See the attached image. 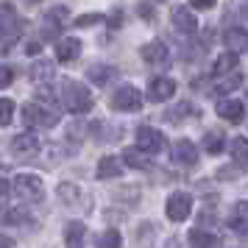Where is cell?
I'll return each mask as SVG.
<instances>
[{
  "instance_id": "cell-7",
  "label": "cell",
  "mask_w": 248,
  "mask_h": 248,
  "mask_svg": "<svg viewBox=\"0 0 248 248\" xmlns=\"http://www.w3.org/2000/svg\"><path fill=\"white\" fill-rule=\"evenodd\" d=\"M140 56H142V62L151 64V67H165V64L170 62V50H168V45H165L162 39H151V42L142 45Z\"/></svg>"
},
{
  "instance_id": "cell-2",
  "label": "cell",
  "mask_w": 248,
  "mask_h": 248,
  "mask_svg": "<svg viewBox=\"0 0 248 248\" xmlns=\"http://www.w3.org/2000/svg\"><path fill=\"white\" fill-rule=\"evenodd\" d=\"M12 192L20 201H28V203L45 198V187H42V179L36 173H17L12 181Z\"/></svg>"
},
{
  "instance_id": "cell-9",
  "label": "cell",
  "mask_w": 248,
  "mask_h": 248,
  "mask_svg": "<svg viewBox=\"0 0 248 248\" xmlns=\"http://www.w3.org/2000/svg\"><path fill=\"white\" fill-rule=\"evenodd\" d=\"M173 95H176V81L173 78H165V76L151 78V84H148V101L165 103V101H170Z\"/></svg>"
},
{
  "instance_id": "cell-21",
  "label": "cell",
  "mask_w": 248,
  "mask_h": 248,
  "mask_svg": "<svg viewBox=\"0 0 248 248\" xmlns=\"http://www.w3.org/2000/svg\"><path fill=\"white\" fill-rule=\"evenodd\" d=\"M229 151H232V159H234L237 168H246L248 165V140L246 137H234L229 142Z\"/></svg>"
},
{
  "instance_id": "cell-19",
  "label": "cell",
  "mask_w": 248,
  "mask_h": 248,
  "mask_svg": "<svg viewBox=\"0 0 248 248\" xmlns=\"http://www.w3.org/2000/svg\"><path fill=\"white\" fill-rule=\"evenodd\" d=\"M123 162L128 168H137V170H148L151 168V159L145 156V151L137 145V148H125L123 151Z\"/></svg>"
},
{
  "instance_id": "cell-18",
  "label": "cell",
  "mask_w": 248,
  "mask_h": 248,
  "mask_svg": "<svg viewBox=\"0 0 248 248\" xmlns=\"http://www.w3.org/2000/svg\"><path fill=\"white\" fill-rule=\"evenodd\" d=\"M243 84V76L232 70V73H226V76H217V84H215V95H229V92H234L237 87Z\"/></svg>"
},
{
  "instance_id": "cell-34",
  "label": "cell",
  "mask_w": 248,
  "mask_h": 248,
  "mask_svg": "<svg viewBox=\"0 0 248 248\" xmlns=\"http://www.w3.org/2000/svg\"><path fill=\"white\" fill-rule=\"evenodd\" d=\"M6 220H9V223H25L28 217H25V212H20V209H12V212H6Z\"/></svg>"
},
{
  "instance_id": "cell-8",
  "label": "cell",
  "mask_w": 248,
  "mask_h": 248,
  "mask_svg": "<svg viewBox=\"0 0 248 248\" xmlns=\"http://www.w3.org/2000/svg\"><path fill=\"white\" fill-rule=\"evenodd\" d=\"M137 145L145 154H159V151H165V134L156 131L154 125H140L137 128Z\"/></svg>"
},
{
  "instance_id": "cell-12",
  "label": "cell",
  "mask_w": 248,
  "mask_h": 248,
  "mask_svg": "<svg viewBox=\"0 0 248 248\" xmlns=\"http://www.w3.org/2000/svg\"><path fill=\"white\" fill-rule=\"evenodd\" d=\"M170 20H173V25L179 28L181 34H187V36H192L195 31H198V20H195V14H192L187 6H173Z\"/></svg>"
},
{
  "instance_id": "cell-30",
  "label": "cell",
  "mask_w": 248,
  "mask_h": 248,
  "mask_svg": "<svg viewBox=\"0 0 248 248\" xmlns=\"http://www.w3.org/2000/svg\"><path fill=\"white\" fill-rule=\"evenodd\" d=\"M84 134H87V123H84V120H76V123L67 128V140L70 142H81Z\"/></svg>"
},
{
  "instance_id": "cell-20",
  "label": "cell",
  "mask_w": 248,
  "mask_h": 248,
  "mask_svg": "<svg viewBox=\"0 0 248 248\" xmlns=\"http://www.w3.org/2000/svg\"><path fill=\"white\" fill-rule=\"evenodd\" d=\"M28 76H31V81H36V84H47V81L53 78V62H47V59L34 62L31 70H28Z\"/></svg>"
},
{
  "instance_id": "cell-36",
  "label": "cell",
  "mask_w": 248,
  "mask_h": 248,
  "mask_svg": "<svg viewBox=\"0 0 248 248\" xmlns=\"http://www.w3.org/2000/svg\"><path fill=\"white\" fill-rule=\"evenodd\" d=\"M0 246H14V240H12V237H3V234H0Z\"/></svg>"
},
{
  "instance_id": "cell-4",
  "label": "cell",
  "mask_w": 248,
  "mask_h": 248,
  "mask_svg": "<svg viewBox=\"0 0 248 248\" xmlns=\"http://www.w3.org/2000/svg\"><path fill=\"white\" fill-rule=\"evenodd\" d=\"M23 31V17L12 3H0V42H9Z\"/></svg>"
},
{
  "instance_id": "cell-15",
  "label": "cell",
  "mask_w": 248,
  "mask_h": 248,
  "mask_svg": "<svg viewBox=\"0 0 248 248\" xmlns=\"http://www.w3.org/2000/svg\"><path fill=\"white\" fill-rule=\"evenodd\" d=\"M217 114L229 120V123H243L246 120V106L243 101H232V98H226V101L217 103Z\"/></svg>"
},
{
  "instance_id": "cell-10",
  "label": "cell",
  "mask_w": 248,
  "mask_h": 248,
  "mask_svg": "<svg viewBox=\"0 0 248 248\" xmlns=\"http://www.w3.org/2000/svg\"><path fill=\"white\" fill-rule=\"evenodd\" d=\"M42 151V140H39V134H17L12 140V154H17V156H36Z\"/></svg>"
},
{
  "instance_id": "cell-5",
  "label": "cell",
  "mask_w": 248,
  "mask_h": 248,
  "mask_svg": "<svg viewBox=\"0 0 248 248\" xmlns=\"http://www.w3.org/2000/svg\"><path fill=\"white\" fill-rule=\"evenodd\" d=\"M142 106V92L131 87V84H123L120 90H114L112 95V109L114 112H137Z\"/></svg>"
},
{
  "instance_id": "cell-3",
  "label": "cell",
  "mask_w": 248,
  "mask_h": 248,
  "mask_svg": "<svg viewBox=\"0 0 248 248\" xmlns=\"http://www.w3.org/2000/svg\"><path fill=\"white\" fill-rule=\"evenodd\" d=\"M23 123L28 128H53L59 123V112L47 109L45 103H25L23 106Z\"/></svg>"
},
{
  "instance_id": "cell-6",
  "label": "cell",
  "mask_w": 248,
  "mask_h": 248,
  "mask_svg": "<svg viewBox=\"0 0 248 248\" xmlns=\"http://www.w3.org/2000/svg\"><path fill=\"white\" fill-rule=\"evenodd\" d=\"M192 212V198L190 192H173L165 203V215H168V220L173 223H181V220H187Z\"/></svg>"
},
{
  "instance_id": "cell-23",
  "label": "cell",
  "mask_w": 248,
  "mask_h": 248,
  "mask_svg": "<svg viewBox=\"0 0 248 248\" xmlns=\"http://www.w3.org/2000/svg\"><path fill=\"white\" fill-rule=\"evenodd\" d=\"M59 198H62V201H67V206H81V203H84L81 190L76 187V184H70V181L59 184ZM81 209H84V206H81Z\"/></svg>"
},
{
  "instance_id": "cell-24",
  "label": "cell",
  "mask_w": 248,
  "mask_h": 248,
  "mask_svg": "<svg viewBox=\"0 0 248 248\" xmlns=\"http://www.w3.org/2000/svg\"><path fill=\"white\" fill-rule=\"evenodd\" d=\"M84 237H87V226L81 223V220H70L67 229H64V243L67 246H81Z\"/></svg>"
},
{
  "instance_id": "cell-29",
  "label": "cell",
  "mask_w": 248,
  "mask_h": 248,
  "mask_svg": "<svg viewBox=\"0 0 248 248\" xmlns=\"http://www.w3.org/2000/svg\"><path fill=\"white\" fill-rule=\"evenodd\" d=\"M120 243H123V237H120V232H114V229H109V232H103L98 237V246L101 248H117Z\"/></svg>"
},
{
  "instance_id": "cell-33",
  "label": "cell",
  "mask_w": 248,
  "mask_h": 248,
  "mask_svg": "<svg viewBox=\"0 0 248 248\" xmlns=\"http://www.w3.org/2000/svg\"><path fill=\"white\" fill-rule=\"evenodd\" d=\"M14 81V70L12 67H0V90H6Z\"/></svg>"
},
{
  "instance_id": "cell-27",
  "label": "cell",
  "mask_w": 248,
  "mask_h": 248,
  "mask_svg": "<svg viewBox=\"0 0 248 248\" xmlns=\"http://www.w3.org/2000/svg\"><path fill=\"white\" fill-rule=\"evenodd\" d=\"M223 140L226 137H220L217 131H209V134L203 137V151L206 154H220L223 151Z\"/></svg>"
},
{
  "instance_id": "cell-22",
  "label": "cell",
  "mask_w": 248,
  "mask_h": 248,
  "mask_svg": "<svg viewBox=\"0 0 248 248\" xmlns=\"http://www.w3.org/2000/svg\"><path fill=\"white\" fill-rule=\"evenodd\" d=\"M87 76H90V81L92 84H109V81L117 76V70L112 67V64H92L90 70H87Z\"/></svg>"
},
{
  "instance_id": "cell-17",
  "label": "cell",
  "mask_w": 248,
  "mask_h": 248,
  "mask_svg": "<svg viewBox=\"0 0 248 248\" xmlns=\"http://www.w3.org/2000/svg\"><path fill=\"white\" fill-rule=\"evenodd\" d=\"M229 226L234 229V232H246L248 226V201H237L234 206H232V212H229Z\"/></svg>"
},
{
  "instance_id": "cell-11",
  "label": "cell",
  "mask_w": 248,
  "mask_h": 248,
  "mask_svg": "<svg viewBox=\"0 0 248 248\" xmlns=\"http://www.w3.org/2000/svg\"><path fill=\"white\" fill-rule=\"evenodd\" d=\"M173 162L181 165V168H192L195 162H198V148L192 140H176V145H173Z\"/></svg>"
},
{
  "instance_id": "cell-31",
  "label": "cell",
  "mask_w": 248,
  "mask_h": 248,
  "mask_svg": "<svg viewBox=\"0 0 248 248\" xmlns=\"http://www.w3.org/2000/svg\"><path fill=\"white\" fill-rule=\"evenodd\" d=\"M14 117V103L9 98H0V125H9Z\"/></svg>"
},
{
  "instance_id": "cell-26",
  "label": "cell",
  "mask_w": 248,
  "mask_h": 248,
  "mask_svg": "<svg viewBox=\"0 0 248 248\" xmlns=\"http://www.w3.org/2000/svg\"><path fill=\"white\" fill-rule=\"evenodd\" d=\"M237 64H240V59H237V53H223V56H217V62H215L212 76H226V73H232V70H237Z\"/></svg>"
},
{
  "instance_id": "cell-16",
  "label": "cell",
  "mask_w": 248,
  "mask_h": 248,
  "mask_svg": "<svg viewBox=\"0 0 248 248\" xmlns=\"http://www.w3.org/2000/svg\"><path fill=\"white\" fill-rule=\"evenodd\" d=\"M95 176H98L101 181L123 176V165H120V159H117V156H103L101 162H98V170H95Z\"/></svg>"
},
{
  "instance_id": "cell-35",
  "label": "cell",
  "mask_w": 248,
  "mask_h": 248,
  "mask_svg": "<svg viewBox=\"0 0 248 248\" xmlns=\"http://www.w3.org/2000/svg\"><path fill=\"white\" fill-rule=\"evenodd\" d=\"M215 3H217V0H190V6H192V9H201V12H209V9H212Z\"/></svg>"
},
{
  "instance_id": "cell-13",
  "label": "cell",
  "mask_w": 248,
  "mask_h": 248,
  "mask_svg": "<svg viewBox=\"0 0 248 248\" xmlns=\"http://www.w3.org/2000/svg\"><path fill=\"white\" fill-rule=\"evenodd\" d=\"M81 56V42L76 36H62L56 42V59L62 64H73Z\"/></svg>"
},
{
  "instance_id": "cell-25",
  "label": "cell",
  "mask_w": 248,
  "mask_h": 248,
  "mask_svg": "<svg viewBox=\"0 0 248 248\" xmlns=\"http://www.w3.org/2000/svg\"><path fill=\"white\" fill-rule=\"evenodd\" d=\"M223 240L220 237H215V234H209L203 226H198V229H192L190 232V246H220Z\"/></svg>"
},
{
  "instance_id": "cell-32",
  "label": "cell",
  "mask_w": 248,
  "mask_h": 248,
  "mask_svg": "<svg viewBox=\"0 0 248 248\" xmlns=\"http://www.w3.org/2000/svg\"><path fill=\"white\" fill-rule=\"evenodd\" d=\"M95 23H103V14H84V17L76 20L78 28H87V25H95Z\"/></svg>"
},
{
  "instance_id": "cell-14",
  "label": "cell",
  "mask_w": 248,
  "mask_h": 248,
  "mask_svg": "<svg viewBox=\"0 0 248 248\" xmlns=\"http://www.w3.org/2000/svg\"><path fill=\"white\" fill-rule=\"evenodd\" d=\"M223 45L226 50H232V53H248V31L246 28H226L223 31Z\"/></svg>"
},
{
  "instance_id": "cell-1",
  "label": "cell",
  "mask_w": 248,
  "mask_h": 248,
  "mask_svg": "<svg viewBox=\"0 0 248 248\" xmlns=\"http://www.w3.org/2000/svg\"><path fill=\"white\" fill-rule=\"evenodd\" d=\"M59 106L67 109L70 114H87L92 109V95L84 84L64 78L59 84Z\"/></svg>"
},
{
  "instance_id": "cell-28",
  "label": "cell",
  "mask_w": 248,
  "mask_h": 248,
  "mask_svg": "<svg viewBox=\"0 0 248 248\" xmlns=\"http://www.w3.org/2000/svg\"><path fill=\"white\" fill-rule=\"evenodd\" d=\"M184 114H198V112H195V106H192V103H179V106H176V109H170L165 117H168L170 123H179V120H184Z\"/></svg>"
}]
</instances>
